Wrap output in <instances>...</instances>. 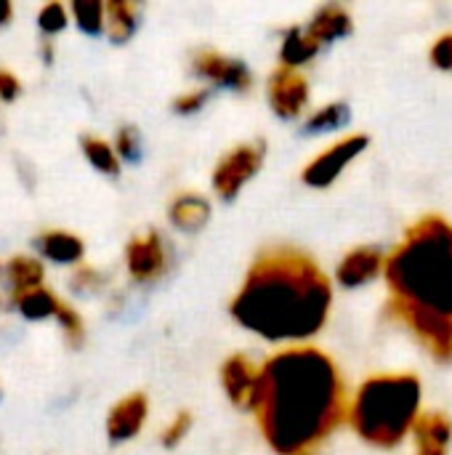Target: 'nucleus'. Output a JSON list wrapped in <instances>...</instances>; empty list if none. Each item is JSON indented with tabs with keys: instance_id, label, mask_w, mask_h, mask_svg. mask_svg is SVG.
Here are the masks:
<instances>
[{
	"instance_id": "1",
	"label": "nucleus",
	"mask_w": 452,
	"mask_h": 455,
	"mask_svg": "<svg viewBox=\"0 0 452 455\" xmlns=\"http://www.w3.org/2000/svg\"><path fill=\"white\" fill-rule=\"evenodd\" d=\"M250 413L277 455H317L349 416L346 381L322 349L288 347L261 365Z\"/></svg>"
},
{
	"instance_id": "2",
	"label": "nucleus",
	"mask_w": 452,
	"mask_h": 455,
	"mask_svg": "<svg viewBox=\"0 0 452 455\" xmlns=\"http://www.w3.org/2000/svg\"><path fill=\"white\" fill-rule=\"evenodd\" d=\"M330 307L333 285L322 267L293 245H274L250 264L229 315L264 341L298 347L325 328Z\"/></svg>"
},
{
	"instance_id": "3",
	"label": "nucleus",
	"mask_w": 452,
	"mask_h": 455,
	"mask_svg": "<svg viewBox=\"0 0 452 455\" xmlns=\"http://www.w3.org/2000/svg\"><path fill=\"white\" fill-rule=\"evenodd\" d=\"M384 277L392 299L452 320V224L442 216L416 221L386 256Z\"/></svg>"
},
{
	"instance_id": "4",
	"label": "nucleus",
	"mask_w": 452,
	"mask_h": 455,
	"mask_svg": "<svg viewBox=\"0 0 452 455\" xmlns=\"http://www.w3.org/2000/svg\"><path fill=\"white\" fill-rule=\"evenodd\" d=\"M421 379L413 373L370 376L349 403L346 421L354 435L381 451L405 443L421 416Z\"/></svg>"
},
{
	"instance_id": "5",
	"label": "nucleus",
	"mask_w": 452,
	"mask_h": 455,
	"mask_svg": "<svg viewBox=\"0 0 452 455\" xmlns=\"http://www.w3.org/2000/svg\"><path fill=\"white\" fill-rule=\"evenodd\" d=\"M264 160H266V141L264 139H250V141L232 147L213 165V173H210L213 192L224 203L237 200L240 192L258 176V171L264 168Z\"/></svg>"
},
{
	"instance_id": "6",
	"label": "nucleus",
	"mask_w": 452,
	"mask_h": 455,
	"mask_svg": "<svg viewBox=\"0 0 452 455\" xmlns=\"http://www.w3.org/2000/svg\"><path fill=\"white\" fill-rule=\"evenodd\" d=\"M389 315L402 323L413 339L437 360V363H452V320L445 315H437L432 309L389 299Z\"/></svg>"
},
{
	"instance_id": "7",
	"label": "nucleus",
	"mask_w": 452,
	"mask_h": 455,
	"mask_svg": "<svg viewBox=\"0 0 452 455\" xmlns=\"http://www.w3.org/2000/svg\"><path fill=\"white\" fill-rule=\"evenodd\" d=\"M370 139L365 133H349L322 149L314 160H309L301 171V181L312 189H328L346 168L352 160H357L368 149Z\"/></svg>"
},
{
	"instance_id": "8",
	"label": "nucleus",
	"mask_w": 452,
	"mask_h": 455,
	"mask_svg": "<svg viewBox=\"0 0 452 455\" xmlns=\"http://www.w3.org/2000/svg\"><path fill=\"white\" fill-rule=\"evenodd\" d=\"M168 267H170V253H168V245L157 229H149V232L128 240L125 269H128L133 283H139V285L157 283L160 277H165Z\"/></svg>"
},
{
	"instance_id": "9",
	"label": "nucleus",
	"mask_w": 452,
	"mask_h": 455,
	"mask_svg": "<svg viewBox=\"0 0 452 455\" xmlns=\"http://www.w3.org/2000/svg\"><path fill=\"white\" fill-rule=\"evenodd\" d=\"M192 72L218 88L248 93L253 88V72L242 59L226 56L216 48H197L192 53Z\"/></svg>"
},
{
	"instance_id": "10",
	"label": "nucleus",
	"mask_w": 452,
	"mask_h": 455,
	"mask_svg": "<svg viewBox=\"0 0 452 455\" xmlns=\"http://www.w3.org/2000/svg\"><path fill=\"white\" fill-rule=\"evenodd\" d=\"M266 99L277 117L296 120L309 107V80L304 77L301 69H290L280 64L272 69L266 80Z\"/></svg>"
},
{
	"instance_id": "11",
	"label": "nucleus",
	"mask_w": 452,
	"mask_h": 455,
	"mask_svg": "<svg viewBox=\"0 0 452 455\" xmlns=\"http://www.w3.org/2000/svg\"><path fill=\"white\" fill-rule=\"evenodd\" d=\"M261 384V365L245 352H234L221 365V389L237 411H253Z\"/></svg>"
},
{
	"instance_id": "12",
	"label": "nucleus",
	"mask_w": 452,
	"mask_h": 455,
	"mask_svg": "<svg viewBox=\"0 0 452 455\" xmlns=\"http://www.w3.org/2000/svg\"><path fill=\"white\" fill-rule=\"evenodd\" d=\"M149 419V400L144 392H131L120 397L107 413V437L112 443H131L141 435Z\"/></svg>"
},
{
	"instance_id": "13",
	"label": "nucleus",
	"mask_w": 452,
	"mask_h": 455,
	"mask_svg": "<svg viewBox=\"0 0 452 455\" xmlns=\"http://www.w3.org/2000/svg\"><path fill=\"white\" fill-rule=\"evenodd\" d=\"M384 261H386V256L378 248L360 245L341 259V264L336 269V280L344 288H362V285L373 283L378 275H384Z\"/></svg>"
},
{
	"instance_id": "14",
	"label": "nucleus",
	"mask_w": 452,
	"mask_h": 455,
	"mask_svg": "<svg viewBox=\"0 0 452 455\" xmlns=\"http://www.w3.org/2000/svg\"><path fill=\"white\" fill-rule=\"evenodd\" d=\"M210 200L197 192H181L168 205V221L173 229L184 235H197L210 221Z\"/></svg>"
},
{
	"instance_id": "15",
	"label": "nucleus",
	"mask_w": 452,
	"mask_h": 455,
	"mask_svg": "<svg viewBox=\"0 0 452 455\" xmlns=\"http://www.w3.org/2000/svg\"><path fill=\"white\" fill-rule=\"evenodd\" d=\"M37 253L59 267H77L85 259V243L67 229H45L35 240Z\"/></svg>"
},
{
	"instance_id": "16",
	"label": "nucleus",
	"mask_w": 452,
	"mask_h": 455,
	"mask_svg": "<svg viewBox=\"0 0 452 455\" xmlns=\"http://www.w3.org/2000/svg\"><path fill=\"white\" fill-rule=\"evenodd\" d=\"M413 435H416V455H448L452 421L440 411L421 413L413 427Z\"/></svg>"
},
{
	"instance_id": "17",
	"label": "nucleus",
	"mask_w": 452,
	"mask_h": 455,
	"mask_svg": "<svg viewBox=\"0 0 452 455\" xmlns=\"http://www.w3.org/2000/svg\"><path fill=\"white\" fill-rule=\"evenodd\" d=\"M0 283L11 291V293H21V291H32L40 288L45 283V267L40 259L35 256H11V259H0Z\"/></svg>"
},
{
	"instance_id": "18",
	"label": "nucleus",
	"mask_w": 452,
	"mask_h": 455,
	"mask_svg": "<svg viewBox=\"0 0 452 455\" xmlns=\"http://www.w3.org/2000/svg\"><path fill=\"white\" fill-rule=\"evenodd\" d=\"M304 29L322 48V45H328L338 37H346L352 32V16L344 5H322V8H317V13L309 19V24Z\"/></svg>"
},
{
	"instance_id": "19",
	"label": "nucleus",
	"mask_w": 452,
	"mask_h": 455,
	"mask_svg": "<svg viewBox=\"0 0 452 455\" xmlns=\"http://www.w3.org/2000/svg\"><path fill=\"white\" fill-rule=\"evenodd\" d=\"M139 29V5L131 0H109L104 3V35L109 43L123 45Z\"/></svg>"
},
{
	"instance_id": "20",
	"label": "nucleus",
	"mask_w": 452,
	"mask_h": 455,
	"mask_svg": "<svg viewBox=\"0 0 452 455\" xmlns=\"http://www.w3.org/2000/svg\"><path fill=\"white\" fill-rule=\"evenodd\" d=\"M61 299L40 285V288H32V291H21V293H11V307L24 317V320H32V323H40V320H53L56 312L61 309Z\"/></svg>"
},
{
	"instance_id": "21",
	"label": "nucleus",
	"mask_w": 452,
	"mask_h": 455,
	"mask_svg": "<svg viewBox=\"0 0 452 455\" xmlns=\"http://www.w3.org/2000/svg\"><path fill=\"white\" fill-rule=\"evenodd\" d=\"M317 53H320V45L309 37V32H306L304 27H290V29H285L282 45H280V61H282V67L301 69V67L309 64Z\"/></svg>"
},
{
	"instance_id": "22",
	"label": "nucleus",
	"mask_w": 452,
	"mask_h": 455,
	"mask_svg": "<svg viewBox=\"0 0 452 455\" xmlns=\"http://www.w3.org/2000/svg\"><path fill=\"white\" fill-rule=\"evenodd\" d=\"M80 149H83V157L88 160L91 168H96L99 173L112 176V179L120 176L123 163L115 155V147L107 139H101V136H83L80 139Z\"/></svg>"
},
{
	"instance_id": "23",
	"label": "nucleus",
	"mask_w": 452,
	"mask_h": 455,
	"mask_svg": "<svg viewBox=\"0 0 452 455\" xmlns=\"http://www.w3.org/2000/svg\"><path fill=\"white\" fill-rule=\"evenodd\" d=\"M67 11H69V21H75L80 32H85V35H101L104 32V3L75 0L67 5Z\"/></svg>"
},
{
	"instance_id": "24",
	"label": "nucleus",
	"mask_w": 452,
	"mask_h": 455,
	"mask_svg": "<svg viewBox=\"0 0 452 455\" xmlns=\"http://www.w3.org/2000/svg\"><path fill=\"white\" fill-rule=\"evenodd\" d=\"M346 120H349V107L344 101H333L309 115L306 133H330V131H338L341 125H346Z\"/></svg>"
},
{
	"instance_id": "25",
	"label": "nucleus",
	"mask_w": 452,
	"mask_h": 455,
	"mask_svg": "<svg viewBox=\"0 0 452 455\" xmlns=\"http://www.w3.org/2000/svg\"><path fill=\"white\" fill-rule=\"evenodd\" d=\"M53 320L59 323L64 341H67L72 349H80V347H83V341H85V323H83L80 312H77L72 304H67V301H64Z\"/></svg>"
},
{
	"instance_id": "26",
	"label": "nucleus",
	"mask_w": 452,
	"mask_h": 455,
	"mask_svg": "<svg viewBox=\"0 0 452 455\" xmlns=\"http://www.w3.org/2000/svg\"><path fill=\"white\" fill-rule=\"evenodd\" d=\"M67 24H69V11H67L64 3H45V5H40V11H37V29L45 37L64 32Z\"/></svg>"
},
{
	"instance_id": "27",
	"label": "nucleus",
	"mask_w": 452,
	"mask_h": 455,
	"mask_svg": "<svg viewBox=\"0 0 452 455\" xmlns=\"http://www.w3.org/2000/svg\"><path fill=\"white\" fill-rule=\"evenodd\" d=\"M192 427H194V416H192L189 411H178V413L165 424V429L160 432V445H163L165 451L178 448V445L186 440V435L192 432Z\"/></svg>"
},
{
	"instance_id": "28",
	"label": "nucleus",
	"mask_w": 452,
	"mask_h": 455,
	"mask_svg": "<svg viewBox=\"0 0 452 455\" xmlns=\"http://www.w3.org/2000/svg\"><path fill=\"white\" fill-rule=\"evenodd\" d=\"M112 147H115V155L120 157V163H123V160L136 163V160L141 157V136H139V131H136L133 125H123V128L117 131Z\"/></svg>"
},
{
	"instance_id": "29",
	"label": "nucleus",
	"mask_w": 452,
	"mask_h": 455,
	"mask_svg": "<svg viewBox=\"0 0 452 455\" xmlns=\"http://www.w3.org/2000/svg\"><path fill=\"white\" fill-rule=\"evenodd\" d=\"M208 101H210V91H208V88H192V91H184V93H178V96L173 99V112L189 117V115L202 112V107H205Z\"/></svg>"
},
{
	"instance_id": "30",
	"label": "nucleus",
	"mask_w": 452,
	"mask_h": 455,
	"mask_svg": "<svg viewBox=\"0 0 452 455\" xmlns=\"http://www.w3.org/2000/svg\"><path fill=\"white\" fill-rule=\"evenodd\" d=\"M104 285H107V277H104L96 267L80 264V269L72 275V288H75L77 293H99Z\"/></svg>"
},
{
	"instance_id": "31",
	"label": "nucleus",
	"mask_w": 452,
	"mask_h": 455,
	"mask_svg": "<svg viewBox=\"0 0 452 455\" xmlns=\"http://www.w3.org/2000/svg\"><path fill=\"white\" fill-rule=\"evenodd\" d=\"M432 61L440 69H452V35H442L432 45Z\"/></svg>"
},
{
	"instance_id": "32",
	"label": "nucleus",
	"mask_w": 452,
	"mask_h": 455,
	"mask_svg": "<svg viewBox=\"0 0 452 455\" xmlns=\"http://www.w3.org/2000/svg\"><path fill=\"white\" fill-rule=\"evenodd\" d=\"M21 96V80L11 69H0V101H16Z\"/></svg>"
},
{
	"instance_id": "33",
	"label": "nucleus",
	"mask_w": 452,
	"mask_h": 455,
	"mask_svg": "<svg viewBox=\"0 0 452 455\" xmlns=\"http://www.w3.org/2000/svg\"><path fill=\"white\" fill-rule=\"evenodd\" d=\"M13 19V5L8 0H0V27H8Z\"/></svg>"
},
{
	"instance_id": "34",
	"label": "nucleus",
	"mask_w": 452,
	"mask_h": 455,
	"mask_svg": "<svg viewBox=\"0 0 452 455\" xmlns=\"http://www.w3.org/2000/svg\"><path fill=\"white\" fill-rule=\"evenodd\" d=\"M40 56H43V61H45V64H51V61H53V43H51V40H43V45H40Z\"/></svg>"
},
{
	"instance_id": "35",
	"label": "nucleus",
	"mask_w": 452,
	"mask_h": 455,
	"mask_svg": "<svg viewBox=\"0 0 452 455\" xmlns=\"http://www.w3.org/2000/svg\"><path fill=\"white\" fill-rule=\"evenodd\" d=\"M0 397H3V389H0Z\"/></svg>"
}]
</instances>
